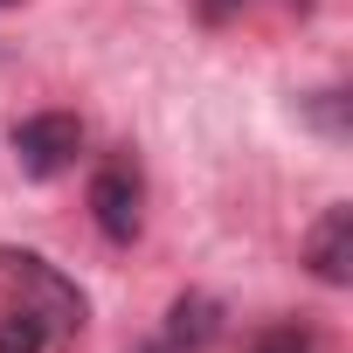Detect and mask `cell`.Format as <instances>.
Masks as SVG:
<instances>
[{
  "mask_svg": "<svg viewBox=\"0 0 353 353\" xmlns=\"http://www.w3.org/2000/svg\"><path fill=\"white\" fill-rule=\"evenodd\" d=\"M83 332V291L35 250H0V353H63Z\"/></svg>",
  "mask_w": 353,
  "mask_h": 353,
  "instance_id": "6da1fadb",
  "label": "cell"
},
{
  "mask_svg": "<svg viewBox=\"0 0 353 353\" xmlns=\"http://www.w3.org/2000/svg\"><path fill=\"white\" fill-rule=\"evenodd\" d=\"M77 152H83V125L70 111H35V118L14 125V159H21L28 181H56V173H70Z\"/></svg>",
  "mask_w": 353,
  "mask_h": 353,
  "instance_id": "7a4b0ae2",
  "label": "cell"
},
{
  "mask_svg": "<svg viewBox=\"0 0 353 353\" xmlns=\"http://www.w3.org/2000/svg\"><path fill=\"white\" fill-rule=\"evenodd\" d=\"M90 222L104 229V243H132L145 222V188H139V166L132 159H104L90 173Z\"/></svg>",
  "mask_w": 353,
  "mask_h": 353,
  "instance_id": "3957f363",
  "label": "cell"
},
{
  "mask_svg": "<svg viewBox=\"0 0 353 353\" xmlns=\"http://www.w3.org/2000/svg\"><path fill=\"white\" fill-rule=\"evenodd\" d=\"M305 263H312V277L319 284H353V208H325L319 215V229L305 236Z\"/></svg>",
  "mask_w": 353,
  "mask_h": 353,
  "instance_id": "277c9868",
  "label": "cell"
},
{
  "mask_svg": "<svg viewBox=\"0 0 353 353\" xmlns=\"http://www.w3.org/2000/svg\"><path fill=\"white\" fill-rule=\"evenodd\" d=\"M215 339H222V305H215V298H201V291H188L181 305H173L166 353H201V346H215Z\"/></svg>",
  "mask_w": 353,
  "mask_h": 353,
  "instance_id": "5b68a950",
  "label": "cell"
},
{
  "mask_svg": "<svg viewBox=\"0 0 353 353\" xmlns=\"http://www.w3.org/2000/svg\"><path fill=\"white\" fill-rule=\"evenodd\" d=\"M250 353H319V339H312L305 325H270V332H256Z\"/></svg>",
  "mask_w": 353,
  "mask_h": 353,
  "instance_id": "8992f818",
  "label": "cell"
},
{
  "mask_svg": "<svg viewBox=\"0 0 353 353\" xmlns=\"http://www.w3.org/2000/svg\"><path fill=\"white\" fill-rule=\"evenodd\" d=\"M319 125H325V132H346V118H339V90L319 97Z\"/></svg>",
  "mask_w": 353,
  "mask_h": 353,
  "instance_id": "52a82bcc",
  "label": "cell"
},
{
  "mask_svg": "<svg viewBox=\"0 0 353 353\" xmlns=\"http://www.w3.org/2000/svg\"><path fill=\"white\" fill-rule=\"evenodd\" d=\"M236 8H250V0H201V21H229Z\"/></svg>",
  "mask_w": 353,
  "mask_h": 353,
  "instance_id": "ba28073f",
  "label": "cell"
},
{
  "mask_svg": "<svg viewBox=\"0 0 353 353\" xmlns=\"http://www.w3.org/2000/svg\"><path fill=\"white\" fill-rule=\"evenodd\" d=\"M0 8H14V0H0Z\"/></svg>",
  "mask_w": 353,
  "mask_h": 353,
  "instance_id": "9c48e42d",
  "label": "cell"
}]
</instances>
